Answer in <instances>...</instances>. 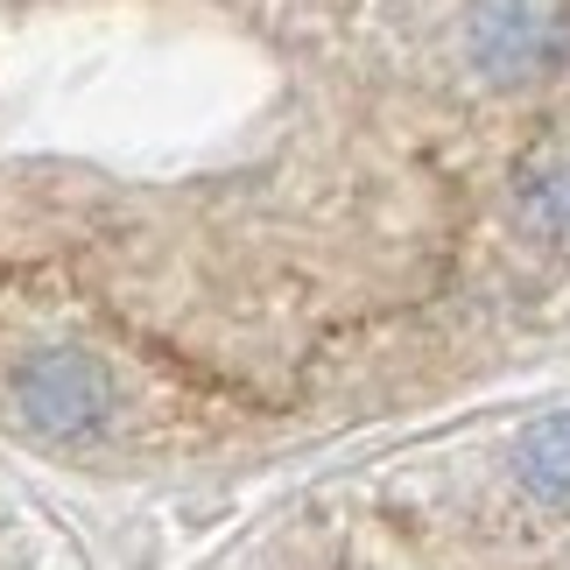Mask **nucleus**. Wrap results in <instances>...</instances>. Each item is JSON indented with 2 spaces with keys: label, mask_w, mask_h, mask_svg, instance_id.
Returning <instances> with one entry per match:
<instances>
[{
  "label": "nucleus",
  "mask_w": 570,
  "mask_h": 570,
  "mask_svg": "<svg viewBox=\"0 0 570 570\" xmlns=\"http://www.w3.org/2000/svg\"><path fill=\"white\" fill-rule=\"evenodd\" d=\"M465 57L487 85H535L570 63V0H465Z\"/></svg>",
  "instance_id": "f257e3e1"
},
{
  "label": "nucleus",
  "mask_w": 570,
  "mask_h": 570,
  "mask_svg": "<svg viewBox=\"0 0 570 570\" xmlns=\"http://www.w3.org/2000/svg\"><path fill=\"white\" fill-rule=\"evenodd\" d=\"M114 402L120 394H114L106 360L78 353V345H42L14 374V409L42 444H92L114 423Z\"/></svg>",
  "instance_id": "f03ea898"
},
{
  "label": "nucleus",
  "mask_w": 570,
  "mask_h": 570,
  "mask_svg": "<svg viewBox=\"0 0 570 570\" xmlns=\"http://www.w3.org/2000/svg\"><path fill=\"white\" fill-rule=\"evenodd\" d=\"M514 479L542 500V508H570V409H557V415H542V423L521 430Z\"/></svg>",
  "instance_id": "7ed1b4c3"
},
{
  "label": "nucleus",
  "mask_w": 570,
  "mask_h": 570,
  "mask_svg": "<svg viewBox=\"0 0 570 570\" xmlns=\"http://www.w3.org/2000/svg\"><path fill=\"white\" fill-rule=\"evenodd\" d=\"M514 212H521V226L535 239L570 247V163H550V169H535V177H521Z\"/></svg>",
  "instance_id": "20e7f679"
}]
</instances>
